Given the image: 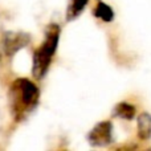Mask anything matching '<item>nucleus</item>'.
I'll list each match as a JSON object with an SVG mask.
<instances>
[{
  "label": "nucleus",
  "mask_w": 151,
  "mask_h": 151,
  "mask_svg": "<svg viewBox=\"0 0 151 151\" xmlns=\"http://www.w3.org/2000/svg\"><path fill=\"white\" fill-rule=\"evenodd\" d=\"M135 106L134 105H130V104H126V102H122V104H118L114 109V114L119 118H123L126 121H130L134 118L135 115Z\"/></svg>",
  "instance_id": "423d86ee"
},
{
  "label": "nucleus",
  "mask_w": 151,
  "mask_h": 151,
  "mask_svg": "<svg viewBox=\"0 0 151 151\" xmlns=\"http://www.w3.org/2000/svg\"><path fill=\"white\" fill-rule=\"evenodd\" d=\"M88 1H89V0H72L70 4H69V7H68L66 19L70 21V20H73V19L77 17V16L82 12L83 8L86 7Z\"/></svg>",
  "instance_id": "0eeeda50"
},
{
  "label": "nucleus",
  "mask_w": 151,
  "mask_h": 151,
  "mask_svg": "<svg viewBox=\"0 0 151 151\" xmlns=\"http://www.w3.org/2000/svg\"><path fill=\"white\" fill-rule=\"evenodd\" d=\"M138 137L142 141L151 138V115L149 113H142L138 117Z\"/></svg>",
  "instance_id": "39448f33"
},
{
  "label": "nucleus",
  "mask_w": 151,
  "mask_h": 151,
  "mask_svg": "<svg viewBox=\"0 0 151 151\" xmlns=\"http://www.w3.org/2000/svg\"><path fill=\"white\" fill-rule=\"evenodd\" d=\"M58 39H60V27L57 24H49L45 31L44 42L35 52L33 56V76L36 78H42L48 72L52 57L57 49Z\"/></svg>",
  "instance_id": "f03ea898"
},
{
  "label": "nucleus",
  "mask_w": 151,
  "mask_h": 151,
  "mask_svg": "<svg viewBox=\"0 0 151 151\" xmlns=\"http://www.w3.org/2000/svg\"><path fill=\"white\" fill-rule=\"evenodd\" d=\"M39 89L27 78H17L9 89V105L13 117L20 121L39 102Z\"/></svg>",
  "instance_id": "f257e3e1"
},
{
  "label": "nucleus",
  "mask_w": 151,
  "mask_h": 151,
  "mask_svg": "<svg viewBox=\"0 0 151 151\" xmlns=\"http://www.w3.org/2000/svg\"><path fill=\"white\" fill-rule=\"evenodd\" d=\"M29 40H31L29 36L25 33H8L4 40L5 53H7L8 56L13 55V53L17 52L19 49L25 47L29 42Z\"/></svg>",
  "instance_id": "20e7f679"
},
{
  "label": "nucleus",
  "mask_w": 151,
  "mask_h": 151,
  "mask_svg": "<svg viewBox=\"0 0 151 151\" xmlns=\"http://www.w3.org/2000/svg\"><path fill=\"white\" fill-rule=\"evenodd\" d=\"M88 141L93 146H106L113 141V125L109 121L101 122L89 133Z\"/></svg>",
  "instance_id": "7ed1b4c3"
},
{
  "label": "nucleus",
  "mask_w": 151,
  "mask_h": 151,
  "mask_svg": "<svg viewBox=\"0 0 151 151\" xmlns=\"http://www.w3.org/2000/svg\"><path fill=\"white\" fill-rule=\"evenodd\" d=\"M94 15H96L97 17L102 19L104 21H106V23H109V21H111L113 19H114V12H113V9L107 4H105V3H98V5H97L96 9H94Z\"/></svg>",
  "instance_id": "6e6552de"
}]
</instances>
